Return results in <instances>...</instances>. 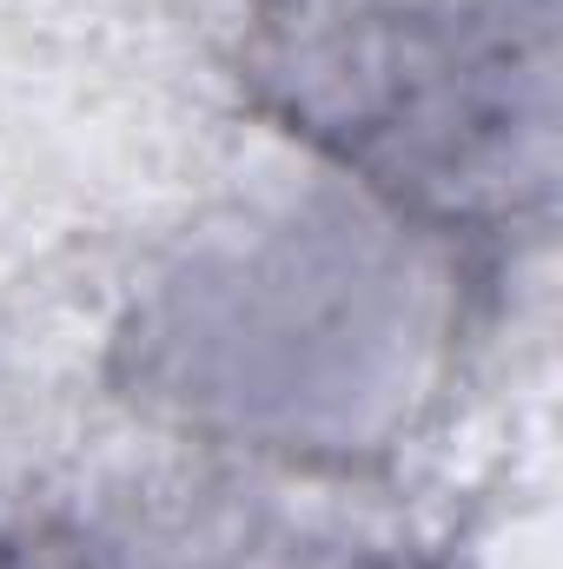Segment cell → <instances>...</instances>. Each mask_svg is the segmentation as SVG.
Segmentation results:
<instances>
[{"instance_id": "obj_2", "label": "cell", "mask_w": 563, "mask_h": 569, "mask_svg": "<svg viewBox=\"0 0 563 569\" xmlns=\"http://www.w3.org/2000/svg\"><path fill=\"white\" fill-rule=\"evenodd\" d=\"M0 569H33V563H20V557H7V550H0Z\"/></svg>"}, {"instance_id": "obj_1", "label": "cell", "mask_w": 563, "mask_h": 569, "mask_svg": "<svg viewBox=\"0 0 563 569\" xmlns=\"http://www.w3.org/2000/svg\"><path fill=\"white\" fill-rule=\"evenodd\" d=\"M253 87L385 199L444 226L491 219L531 179L517 127L551 140V7L266 0Z\"/></svg>"}]
</instances>
